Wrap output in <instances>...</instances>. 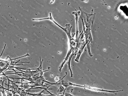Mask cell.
I'll list each match as a JSON object with an SVG mask.
<instances>
[{
	"label": "cell",
	"instance_id": "cell-11",
	"mask_svg": "<svg viewBox=\"0 0 128 96\" xmlns=\"http://www.w3.org/2000/svg\"><path fill=\"white\" fill-rule=\"evenodd\" d=\"M44 90H42V92H40L38 93H28V95H31L32 96H51V94H50L49 95H45L43 94L42 93L44 92Z\"/></svg>",
	"mask_w": 128,
	"mask_h": 96
},
{
	"label": "cell",
	"instance_id": "cell-15",
	"mask_svg": "<svg viewBox=\"0 0 128 96\" xmlns=\"http://www.w3.org/2000/svg\"><path fill=\"white\" fill-rule=\"evenodd\" d=\"M4 73H2L1 72H0V76H4Z\"/></svg>",
	"mask_w": 128,
	"mask_h": 96
},
{
	"label": "cell",
	"instance_id": "cell-10",
	"mask_svg": "<svg viewBox=\"0 0 128 96\" xmlns=\"http://www.w3.org/2000/svg\"><path fill=\"white\" fill-rule=\"evenodd\" d=\"M74 55V52H72V54H70V56L69 57L68 59L67 62V64H68V68L69 70H70V74H71L70 76L72 77H73V75L72 72V69H71V67H70V61H71V60H72V57Z\"/></svg>",
	"mask_w": 128,
	"mask_h": 96
},
{
	"label": "cell",
	"instance_id": "cell-4",
	"mask_svg": "<svg viewBox=\"0 0 128 96\" xmlns=\"http://www.w3.org/2000/svg\"><path fill=\"white\" fill-rule=\"evenodd\" d=\"M46 19H49L54 22L56 25L57 26H58L59 28H60L62 29L63 30L66 32V34H67L68 36V37L69 40H71L74 38V35L73 34V35H72L71 34V29H72V26H70V24H66V28H63L62 26H60V25L58 24L54 20V19H53L52 15H51V12L49 13V17L47 18H40V19H32V20H36V21H39V20H46Z\"/></svg>",
	"mask_w": 128,
	"mask_h": 96
},
{
	"label": "cell",
	"instance_id": "cell-9",
	"mask_svg": "<svg viewBox=\"0 0 128 96\" xmlns=\"http://www.w3.org/2000/svg\"><path fill=\"white\" fill-rule=\"evenodd\" d=\"M61 85L66 87V88H67V87H68L70 86H73V83L70 82L66 80L63 79L62 80L61 82Z\"/></svg>",
	"mask_w": 128,
	"mask_h": 96
},
{
	"label": "cell",
	"instance_id": "cell-2",
	"mask_svg": "<svg viewBox=\"0 0 128 96\" xmlns=\"http://www.w3.org/2000/svg\"><path fill=\"white\" fill-rule=\"evenodd\" d=\"M6 46V44L5 45L4 48V50H3L2 52L1 55L0 56V57L2 56V54H3V52ZM29 54H28V53L26 55L23 56H22L18 58H12V59H11L9 57V58H8V56L5 58L4 60V59H1L0 58V72H2V73H5V72H6L8 70H13L14 72H16V70L14 69L15 67L17 65H20V64H18V63H30V62H20V60H18L17 62H13L12 61L13 60H17L18 58H21L24 57H26L27 56H29Z\"/></svg>",
	"mask_w": 128,
	"mask_h": 96
},
{
	"label": "cell",
	"instance_id": "cell-16",
	"mask_svg": "<svg viewBox=\"0 0 128 96\" xmlns=\"http://www.w3.org/2000/svg\"><path fill=\"white\" fill-rule=\"evenodd\" d=\"M18 96V95L16 94L15 95V96Z\"/></svg>",
	"mask_w": 128,
	"mask_h": 96
},
{
	"label": "cell",
	"instance_id": "cell-14",
	"mask_svg": "<svg viewBox=\"0 0 128 96\" xmlns=\"http://www.w3.org/2000/svg\"><path fill=\"white\" fill-rule=\"evenodd\" d=\"M64 96H75L74 95H72V94L69 93L68 92H65L64 93Z\"/></svg>",
	"mask_w": 128,
	"mask_h": 96
},
{
	"label": "cell",
	"instance_id": "cell-7",
	"mask_svg": "<svg viewBox=\"0 0 128 96\" xmlns=\"http://www.w3.org/2000/svg\"><path fill=\"white\" fill-rule=\"evenodd\" d=\"M87 44L86 43L85 41H84L82 44V45L80 46V48H79V49L78 50L77 53V57L76 58V59L75 60V61L76 62H79V58L80 57V56L81 55L82 52H83V49L84 48V47L86 46V45Z\"/></svg>",
	"mask_w": 128,
	"mask_h": 96
},
{
	"label": "cell",
	"instance_id": "cell-3",
	"mask_svg": "<svg viewBox=\"0 0 128 96\" xmlns=\"http://www.w3.org/2000/svg\"><path fill=\"white\" fill-rule=\"evenodd\" d=\"M32 78L33 80L31 82H29V84H33L32 85L34 87H40L42 86L45 88L48 89V90H52V88H49L50 86L53 85H56L57 86H59L61 85V83H58V81L57 82L55 83L50 82L47 81V79L44 78L43 75H35L32 76Z\"/></svg>",
	"mask_w": 128,
	"mask_h": 96
},
{
	"label": "cell",
	"instance_id": "cell-12",
	"mask_svg": "<svg viewBox=\"0 0 128 96\" xmlns=\"http://www.w3.org/2000/svg\"><path fill=\"white\" fill-rule=\"evenodd\" d=\"M58 87H59V88H58V90L57 92L58 94H62L66 92V89H67V88H64V86H63L62 85H60Z\"/></svg>",
	"mask_w": 128,
	"mask_h": 96
},
{
	"label": "cell",
	"instance_id": "cell-13",
	"mask_svg": "<svg viewBox=\"0 0 128 96\" xmlns=\"http://www.w3.org/2000/svg\"><path fill=\"white\" fill-rule=\"evenodd\" d=\"M47 92H48V93L50 94H51V96H64V93H63L62 94H52L51 93H50V92H49V90H48Z\"/></svg>",
	"mask_w": 128,
	"mask_h": 96
},
{
	"label": "cell",
	"instance_id": "cell-6",
	"mask_svg": "<svg viewBox=\"0 0 128 96\" xmlns=\"http://www.w3.org/2000/svg\"><path fill=\"white\" fill-rule=\"evenodd\" d=\"M4 80L3 81H2V86L0 84V92H2L3 96H13V94L12 92L4 89Z\"/></svg>",
	"mask_w": 128,
	"mask_h": 96
},
{
	"label": "cell",
	"instance_id": "cell-1",
	"mask_svg": "<svg viewBox=\"0 0 128 96\" xmlns=\"http://www.w3.org/2000/svg\"><path fill=\"white\" fill-rule=\"evenodd\" d=\"M80 11L81 12V16H80L82 23L83 24V30L84 32V35L86 37V43L87 44L89 55L90 56L92 57L93 55L90 52V46L93 43V41L92 40V34H91V30L93 26L94 18L96 14H93V11L92 10L91 14H88L84 12L81 8L80 7Z\"/></svg>",
	"mask_w": 128,
	"mask_h": 96
},
{
	"label": "cell",
	"instance_id": "cell-5",
	"mask_svg": "<svg viewBox=\"0 0 128 96\" xmlns=\"http://www.w3.org/2000/svg\"><path fill=\"white\" fill-rule=\"evenodd\" d=\"M73 86H77V87H79L83 88H84V89H88L89 90H93V91H95V92H108V93H114L115 94H116L117 92H122V91L124 90H116V91L106 90H104V89H99L98 88H97L93 87L88 86H86V85L81 86V85H80V84H74V83H73Z\"/></svg>",
	"mask_w": 128,
	"mask_h": 96
},
{
	"label": "cell",
	"instance_id": "cell-8",
	"mask_svg": "<svg viewBox=\"0 0 128 96\" xmlns=\"http://www.w3.org/2000/svg\"><path fill=\"white\" fill-rule=\"evenodd\" d=\"M80 11H76V12H73L72 14H74L75 16V19L76 20V38H77V36L79 35V31L78 30V17L79 16H80Z\"/></svg>",
	"mask_w": 128,
	"mask_h": 96
}]
</instances>
